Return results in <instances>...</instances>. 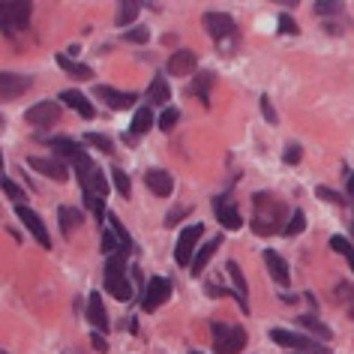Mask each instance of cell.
I'll use <instances>...</instances> for the list:
<instances>
[{
	"mask_svg": "<svg viewBox=\"0 0 354 354\" xmlns=\"http://www.w3.org/2000/svg\"><path fill=\"white\" fill-rule=\"evenodd\" d=\"M153 127V111H150V105H141L136 111V118H132V136H145V132Z\"/></svg>",
	"mask_w": 354,
	"mask_h": 354,
	"instance_id": "cell-27",
	"label": "cell"
},
{
	"mask_svg": "<svg viewBox=\"0 0 354 354\" xmlns=\"http://www.w3.org/2000/svg\"><path fill=\"white\" fill-rule=\"evenodd\" d=\"M105 291L118 297L120 304H127L132 297V282L127 277V252L109 255V261H105Z\"/></svg>",
	"mask_w": 354,
	"mask_h": 354,
	"instance_id": "cell-1",
	"label": "cell"
},
{
	"mask_svg": "<svg viewBox=\"0 0 354 354\" xmlns=\"http://www.w3.org/2000/svg\"><path fill=\"white\" fill-rule=\"evenodd\" d=\"M91 342H93V348L100 351V354H105V351H109V342H105L100 333H93V336H91Z\"/></svg>",
	"mask_w": 354,
	"mask_h": 354,
	"instance_id": "cell-46",
	"label": "cell"
},
{
	"mask_svg": "<svg viewBox=\"0 0 354 354\" xmlns=\"http://www.w3.org/2000/svg\"><path fill=\"white\" fill-rule=\"evenodd\" d=\"M261 114H264V118H268L270 123H277L279 118H277V111H273V102L268 100V96H261Z\"/></svg>",
	"mask_w": 354,
	"mask_h": 354,
	"instance_id": "cell-44",
	"label": "cell"
},
{
	"mask_svg": "<svg viewBox=\"0 0 354 354\" xmlns=\"http://www.w3.org/2000/svg\"><path fill=\"white\" fill-rule=\"evenodd\" d=\"M87 322L93 327H100V330H109V313H105V306H102L100 291H93V295L87 297Z\"/></svg>",
	"mask_w": 354,
	"mask_h": 354,
	"instance_id": "cell-20",
	"label": "cell"
},
{
	"mask_svg": "<svg viewBox=\"0 0 354 354\" xmlns=\"http://www.w3.org/2000/svg\"><path fill=\"white\" fill-rule=\"evenodd\" d=\"M205 30L210 33L214 39H228V37H234L237 28H234V19L228 12H205Z\"/></svg>",
	"mask_w": 354,
	"mask_h": 354,
	"instance_id": "cell-10",
	"label": "cell"
},
{
	"mask_svg": "<svg viewBox=\"0 0 354 354\" xmlns=\"http://www.w3.org/2000/svg\"><path fill=\"white\" fill-rule=\"evenodd\" d=\"M111 177H114V189H118V192H120V196H123V198H127V196H129V192H132V183H129V177H127V171H123V168H114V171H111Z\"/></svg>",
	"mask_w": 354,
	"mask_h": 354,
	"instance_id": "cell-37",
	"label": "cell"
},
{
	"mask_svg": "<svg viewBox=\"0 0 354 354\" xmlns=\"http://www.w3.org/2000/svg\"><path fill=\"white\" fill-rule=\"evenodd\" d=\"M196 66H198V57H196V51H174L171 57H168V64L165 69L171 75H189V73H196Z\"/></svg>",
	"mask_w": 354,
	"mask_h": 354,
	"instance_id": "cell-17",
	"label": "cell"
},
{
	"mask_svg": "<svg viewBox=\"0 0 354 354\" xmlns=\"http://www.w3.org/2000/svg\"><path fill=\"white\" fill-rule=\"evenodd\" d=\"M57 223H60V234L64 237H73V232L82 225V210L75 207H57Z\"/></svg>",
	"mask_w": 354,
	"mask_h": 354,
	"instance_id": "cell-22",
	"label": "cell"
},
{
	"mask_svg": "<svg viewBox=\"0 0 354 354\" xmlns=\"http://www.w3.org/2000/svg\"><path fill=\"white\" fill-rule=\"evenodd\" d=\"M0 183H3V192H6V196H10V198L15 201V205H21V201H24V192H21L19 187H15V183L10 180V177H3V180H0Z\"/></svg>",
	"mask_w": 354,
	"mask_h": 354,
	"instance_id": "cell-40",
	"label": "cell"
},
{
	"mask_svg": "<svg viewBox=\"0 0 354 354\" xmlns=\"http://www.w3.org/2000/svg\"><path fill=\"white\" fill-rule=\"evenodd\" d=\"M28 123H33V127H55V123L60 120V105L51 102V100H42L37 102L33 109H28Z\"/></svg>",
	"mask_w": 354,
	"mask_h": 354,
	"instance_id": "cell-11",
	"label": "cell"
},
{
	"mask_svg": "<svg viewBox=\"0 0 354 354\" xmlns=\"http://www.w3.org/2000/svg\"><path fill=\"white\" fill-rule=\"evenodd\" d=\"M84 141L87 145H93V147H100L102 153H114V141L109 136H102V132H87Z\"/></svg>",
	"mask_w": 354,
	"mask_h": 354,
	"instance_id": "cell-34",
	"label": "cell"
},
{
	"mask_svg": "<svg viewBox=\"0 0 354 354\" xmlns=\"http://www.w3.org/2000/svg\"><path fill=\"white\" fill-rule=\"evenodd\" d=\"M282 159H286L288 165L300 162V145H288V147H286V156H282Z\"/></svg>",
	"mask_w": 354,
	"mask_h": 354,
	"instance_id": "cell-45",
	"label": "cell"
},
{
	"mask_svg": "<svg viewBox=\"0 0 354 354\" xmlns=\"http://www.w3.org/2000/svg\"><path fill=\"white\" fill-rule=\"evenodd\" d=\"M192 354H198V351H192Z\"/></svg>",
	"mask_w": 354,
	"mask_h": 354,
	"instance_id": "cell-50",
	"label": "cell"
},
{
	"mask_svg": "<svg viewBox=\"0 0 354 354\" xmlns=\"http://www.w3.org/2000/svg\"><path fill=\"white\" fill-rule=\"evenodd\" d=\"M270 339L277 345H286L291 351H309V354H327V348H322L315 339H309V336H300V333H291V330H282V327H273L270 330Z\"/></svg>",
	"mask_w": 354,
	"mask_h": 354,
	"instance_id": "cell-6",
	"label": "cell"
},
{
	"mask_svg": "<svg viewBox=\"0 0 354 354\" xmlns=\"http://www.w3.org/2000/svg\"><path fill=\"white\" fill-rule=\"evenodd\" d=\"M138 10H141V3H136V0H123V3H118V15H114L118 28H123V24H129V21H136Z\"/></svg>",
	"mask_w": 354,
	"mask_h": 354,
	"instance_id": "cell-29",
	"label": "cell"
},
{
	"mask_svg": "<svg viewBox=\"0 0 354 354\" xmlns=\"http://www.w3.org/2000/svg\"><path fill=\"white\" fill-rule=\"evenodd\" d=\"M109 228L114 232V237H118V241H120L123 252H129V250H132V237H129V232H127V228L120 225V219H118V216H109Z\"/></svg>",
	"mask_w": 354,
	"mask_h": 354,
	"instance_id": "cell-31",
	"label": "cell"
},
{
	"mask_svg": "<svg viewBox=\"0 0 354 354\" xmlns=\"http://www.w3.org/2000/svg\"><path fill=\"white\" fill-rule=\"evenodd\" d=\"M57 64L64 73H69L73 78H84V82H91L93 78V69L91 66H84V64H75V60H69L66 55H57Z\"/></svg>",
	"mask_w": 354,
	"mask_h": 354,
	"instance_id": "cell-26",
	"label": "cell"
},
{
	"mask_svg": "<svg viewBox=\"0 0 354 354\" xmlns=\"http://www.w3.org/2000/svg\"><path fill=\"white\" fill-rule=\"evenodd\" d=\"M315 196H318V198H324V201H330V205H345V198L339 196V192H333V189H327V187H318V189H315Z\"/></svg>",
	"mask_w": 354,
	"mask_h": 354,
	"instance_id": "cell-42",
	"label": "cell"
},
{
	"mask_svg": "<svg viewBox=\"0 0 354 354\" xmlns=\"http://www.w3.org/2000/svg\"><path fill=\"white\" fill-rule=\"evenodd\" d=\"M210 84H214V75H210V73H201V75L196 78V93H198V100L205 102V105L210 102V93H207Z\"/></svg>",
	"mask_w": 354,
	"mask_h": 354,
	"instance_id": "cell-35",
	"label": "cell"
},
{
	"mask_svg": "<svg viewBox=\"0 0 354 354\" xmlns=\"http://www.w3.org/2000/svg\"><path fill=\"white\" fill-rule=\"evenodd\" d=\"M0 19H3V30L10 33H19L28 28L30 21V3L28 0H6L3 6H0Z\"/></svg>",
	"mask_w": 354,
	"mask_h": 354,
	"instance_id": "cell-4",
	"label": "cell"
},
{
	"mask_svg": "<svg viewBox=\"0 0 354 354\" xmlns=\"http://www.w3.org/2000/svg\"><path fill=\"white\" fill-rule=\"evenodd\" d=\"M30 78H24V75H15V73H3L0 75V96H3L6 102L10 100H19L21 93H28L30 91Z\"/></svg>",
	"mask_w": 354,
	"mask_h": 354,
	"instance_id": "cell-15",
	"label": "cell"
},
{
	"mask_svg": "<svg viewBox=\"0 0 354 354\" xmlns=\"http://www.w3.org/2000/svg\"><path fill=\"white\" fill-rule=\"evenodd\" d=\"M205 234V225H187L180 232V237H177V250H174V259L180 268H187V264H192L196 259H192V252H196V241Z\"/></svg>",
	"mask_w": 354,
	"mask_h": 354,
	"instance_id": "cell-8",
	"label": "cell"
},
{
	"mask_svg": "<svg viewBox=\"0 0 354 354\" xmlns=\"http://www.w3.org/2000/svg\"><path fill=\"white\" fill-rule=\"evenodd\" d=\"M15 216H19L21 223L28 225V232H30L33 237H37V243H39V246H46V250H48V246H51V234H48L46 223H42V219H39L37 214H33V210H30L28 205H15Z\"/></svg>",
	"mask_w": 354,
	"mask_h": 354,
	"instance_id": "cell-9",
	"label": "cell"
},
{
	"mask_svg": "<svg viewBox=\"0 0 354 354\" xmlns=\"http://www.w3.org/2000/svg\"><path fill=\"white\" fill-rule=\"evenodd\" d=\"M279 216H282V207L279 201H273L270 196H255V216H252V232L255 234H273L279 225Z\"/></svg>",
	"mask_w": 354,
	"mask_h": 354,
	"instance_id": "cell-3",
	"label": "cell"
},
{
	"mask_svg": "<svg viewBox=\"0 0 354 354\" xmlns=\"http://www.w3.org/2000/svg\"><path fill=\"white\" fill-rule=\"evenodd\" d=\"M48 145H51V150H55V153L73 159L75 174H82V171H87V168H93V159L84 153V147L78 145L75 138H64V136H60V138H48Z\"/></svg>",
	"mask_w": 354,
	"mask_h": 354,
	"instance_id": "cell-5",
	"label": "cell"
},
{
	"mask_svg": "<svg viewBox=\"0 0 354 354\" xmlns=\"http://www.w3.org/2000/svg\"><path fill=\"white\" fill-rule=\"evenodd\" d=\"M313 10L318 15H339L342 12V3H339V0H315Z\"/></svg>",
	"mask_w": 354,
	"mask_h": 354,
	"instance_id": "cell-36",
	"label": "cell"
},
{
	"mask_svg": "<svg viewBox=\"0 0 354 354\" xmlns=\"http://www.w3.org/2000/svg\"><path fill=\"white\" fill-rule=\"evenodd\" d=\"M351 234H354V223H351Z\"/></svg>",
	"mask_w": 354,
	"mask_h": 354,
	"instance_id": "cell-49",
	"label": "cell"
},
{
	"mask_svg": "<svg viewBox=\"0 0 354 354\" xmlns=\"http://www.w3.org/2000/svg\"><path fill=\"white\" fill-rule=\"evenodd\" d=\"M28 165H30V168H37V171H39V174H46V177H55L57 183H66V180H69L66 165L60 162V159H55V156H30V159H28Z\"/></svg>",
	"mask_w": 354,
	"mask_h": 354,
	"instance_id": "cell-14",
	"label": "cell"
},
{
	"mask_svg": "<svg viewBox=\"0 0 354 354\" xmlns=\"http://www.w3.org/2000/svg\"><path fill=\"white\" fill-rule=\"evenodd\" d=\"M60 102H66L69 109H75L84 120H91L93 114H96V109L91 105V100H87V96H84L82 91H64V93H60Z\"/></svg>",
	"mask_w": 354,
	"mask_h": 354,
	"instance_id": "cell-21",
	"label": "cell"
},
{
	"mask_svg": "<svg viewBox=\"0 0 354 354\" xmlns=\"http://www.w3.org/2000/svg\"><path fill=\"white\" fill-rule=\"evenodd\" d=\"M210 333H214V354H241L246 345V330L237 324L214 322Z\"/></svg>",
	"mask_w": 354,
	"mask_h": 354,
	"instance_id": "cell-2",
	"label": "cell"
},
{
	"mask_svg": "<svg viewBox=\"0 0 354 354\" xmlns=\"http://www.w3.org/2000/svg\"><path fill=\"white\" fill-rule=\"evenodd\" d=\"M171 282L162 279V277H153V279H147V286L145 291H141V309L145 313H153L156 306H162L168 297H171Z\"/></svg>",
	"mask_w": 354,
	"mask_h": 354,
	"instance_id": "cell-7",
	"label": "cell"
},
{
	"mask_svg": "<svg viewBox=\"0 0 354 354\" xmlns=\"http://www.w3.org/2000/svg\"><path fill=\"white\" fill-rule=\"evenodd\" d=\"M75 177L82 180L84 196H93V198H105V196H109V180H105V174L100 171V165L87 168V171L75 174Z\"/></svg>",
	"mask_w": 354,
	"mask_h": 354,
	"instance_id": "cell-12",
	"label": "cell"
},
{
	"mask_svg": "<svg viewBox=\"0 0 354 354\" xmlns=\"http://www.w3.org/2000/svg\"><path fill=\"white\" fill-rule=\"evenodd\" d=\"M330 250H333V252H339L342 259L351 264V270H354V246L345 241V237H330Z\"/></svg>",
	"mask_w": 354,
	"mask_h": 354,
	"instance_id": "cell-32",
	"label": "cell"
},
{
	"mask_svg": "<svg viewBox=\"0 0 354 354\" xmlns=\"http://www.w3.org/2000/svg\"><path fill=\"white\" fill-rule=\"evenodd\" d=\"M264 264H268V273H270V277L279 282V286H288V282H291L288 264H286V259H282L279 252H273V250H264Z\"/></svg>",
	"mask_w": 354,
	"mask_h": 354,
	"instance_id": "cell-19",
	"label": "cell"
},
{
	"mask_svg": "<svg viewBox=\"0 0 354 354\" xmlns=\"http://www.w3.org/2000/svg\"><path fill=\"white\" fill-rule=\"evenodd\" d=\"M348 189H351V196H354V174H351V180H348Z\"/></svg>",
	"mask_w": 354,
	"mask_h": 354,
	"instance_id": "cell-48",
	"label": "cell"
},
{
	"mask_svg": "<svg viewBox=\"0 0 354 354\" xmlns=\"http://www.w3.org/2000/svg\"><path fill=\"white\" fill-rule=\"evenodd\" d=\"M219 243H223V237H214V241H207L205 246H201L198 255H196V261H192V273H201L207 268V261L214 259V252L219 250Z\"/></svg>",
	"mask_w": 354,
	"mask_h": 354,
	"instance_id": "cell-25",
	"label": "cell"
},
{
	"mask_svg": "<svg viewBox=\"0 0 354 354\" xmlns=\"http://www.w3.org/2000/svg\"><path fill=\"white\" fill-rule=\"evenodd\" d=\"M96 96H100V100L109 105V109H114V111H123V109H129L132 102L138 100L136 93H123V91H114V87H96Z\"/></svg>",
	"mask_w": 354,
	"mask_h": 354,
	"instance_id": "cell-18",
	"label": "cell"
},
{
	"mask_svg": "<svg viewBox=\"0 0 354 354\" xmlns=\"http://www.w3.org/2000/svg\"><path fill=\"white\" fill-rule=\"evenodd\" d=\"M150 33L145 28H132L129 33H123V39H129V42H147Z\"/></svg>",
	"mask_w": 354,
	"mask_h": 354,
	"instance_id": "cell-43",
	"label": "cell"
},
{
	"mask_svg": "<svg viewBox=\"0 0 354 354\" xmlns=\"http://www.w3.org/2000/svg\"><path fill=\"white\" fill-rule=\"evenodd\" d=\"M214 214L219 219V225H225V228H241L243 225V219H241V210H237V205L228 196H216L214 198Z\"/></svg>",
	"mask_w": 354,
	"mask_h": 354,
	"instance_id": "cell-13",
	"label": "cell"
},
{
	"mask_svg": "<svg viewBox=\"0 0 354 354\" xmlns=\"http://www.w3.org/2000/svg\"><path fill=\"white\" fill-rule=\"evenodd\" d=\"M177 118H180V111H177V109H165L162 114H159V129H162V132H171L174 123H177Z\"/></svg>",
	"mask_w": 354,
	"mask_h": 354,
	"instance_id": "cell-38",
	"label": "cell"
},
{
	"mask_svg": "<svg viewBox=\"0 0 354 354\" xmlns=\"http://www.w3.org/2000/svg\"><path fill=\"white\" fill-rule=\"evenodd\" d=\"M168 100H171V91H168L165 78L156 75L153 82H150V87H147V102H150V105H165Z\"/></svg>",
	"mask_w": 354,
	"mask_h": 354,
	"instance_id": "cell-24",
	"label": "cell"
},
{
	"mask_svg": "<svg viewBox=\"0 0 354 354\" xmlns=\"http://www.w3.org/2000/svg\"><path fill=\"white\" fill-rule=\"evenodd\" d=\"M145 183H147V189L153 192V196H159V198L171 196V189H174V177L168 171H162V168H147Z\"/></svg>",
	"mask_w": 354,
	"mask_h": 354,
	"instance_id": "cell-16",
	"label": "cell"
},
{
	"mask_svg": "<svg viewBox=\"0 0 354 354\" xmlns=\"http://www.w3.org/2000/svg\"><path fill=\"white\" fill-rule=\"evenodd\" d=\"M297 21L295 19H291V15H286V12H282L279 15V33H286V37H297Z\"/></svg>",
	"mask_w": 354,
	"mask_h": 354,
	"instance_id": "cell-39",
	"label": "cell"
},
{
	"mask_svg": "<svg viewBox=\"0 0 354 354\" xmlns=\"http://www.w3.org/2000/svg\"><path fill=\"white\" fill-rule=\"evenodd\" d=\"M306 228V216H304V210H295V214H291V219L286 223V228H282V234L286 237H295V234H300Z\"/></svg>",
	"mask_w": 354,
	"mask_h": 354,
	"instance_id": "cell-33",
	"label": "cell"
},
{
	"mask_svg": "<svg viewBox=\"0 0 354 354\" xmlns=\"http://www.w3.org/2000/svg\"><path fill=\"white\" fill-rule=\"evenodd\" d=\"M336 300H339V304L348 309V315L354 318V286L351 282H339V286H336Z\"/></svg>",
	"mask_w": 354,
	"mask_h": 354,
	"instance_id": "cell-30",
	"label": "cell"
},
{
	"mask_svg": "<svg viewBox=\"0 0 354 354\" xmlns=\"http://www.w3.org/2000/svg\"><path fill=\"white\" fill-rule=\"evenodd\" d=\"M291 354H297V351H291Z\"/></svg>",
	"mask_w": 354,
	"mask_h": 354,
	"instance_id": "cell-51",
	"label": "cell"
},
{
	"mask_svg": "<svg viewBox=\"0 0 354 354\" xmlns=\"http://www.w3.org/2000/svg\"><path fill=\"white\" fill-rule=\"evenodd\" d=\"M225 270H228V277H232V282H234L237 304H241L243 313H246V309H250V304H246V279H243V273H241V268H237V261H228Z\"/></svg>",
	"mask_w": 354,
	"mask_h": 354,
	"instance_id": "cell-23",
	"label": "cell"
},
{
	"mask_svg": "<svg viewBox=\"0 0 354 354\" xmlns=\"http://www.w3.org/2000/svg\"><path fill=\"white\" fill-rule=\"evenodd\" d=\"M183 214H187V210H183V207H180V210H174V214H168V216H165V225H174V223H177V219H180Z\"/></svg>",
	"mask_w": 354,
	"mask_h": 354,
	"instance_id": "cell-47",
	"label": "cell"
},
{
	"mask_svg": "<svg viewBox=\"0 0 354 354\" xmlns=\"http://www.w3.org/2000/svg\"><path fill=\"white\" fill-rule=\"evenodd\" d=\"M84 201H87V207L93 210V216L102 223V216H105V198H93V196H84Z\"/></svg>",
	"mask_w": 354,
	"mask_h": 354,
	"instance_id": "cell-41",
	"label": "cell"
},
{
	"mask_svg": "<svg viewBox=\"0 0 354 354\" xmlns=\"http://www.w3.org/2000/svg\"><path fill=\"white\" fill-rule=\"evenodd\" d=\"M297 322H300V327H304V330H309V333H315V336H318V339H324V342H327V339H330V336H333V333H330V327H324V324H322V322H318V318H315V315H300V318H297Z\"/></svg>",
	"mask_w": 354,
	"mask_h": 354,
	"instance_id": "cell-28",
	"label": "cell"
}]
</instances>
